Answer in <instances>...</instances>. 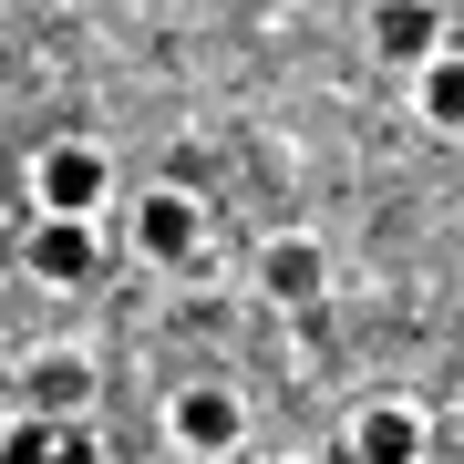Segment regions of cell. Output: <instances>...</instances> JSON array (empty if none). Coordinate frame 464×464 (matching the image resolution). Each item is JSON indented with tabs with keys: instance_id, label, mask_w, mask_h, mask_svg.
I'll return each instance as SVG.
<instances>
[{
	"instance_id": "obj_7",
	"label": "cell",
	"mask_w": 464,
	"mask_h": 464,
	"mask_svg": "<svg viewBox=\"0 0 464 464\" xmlns=\"http://www.w3.org/2000/svg\"><path fill=\"white\" fill-rule=\"evenodd\" d=\"M21 402H32L42 423H72L93 402V362H83V351H42V362L21 372Z\"/></svg>"
},
{
	"instance_id": "obj_4",
	"label": "cell",
	"mask_w": 464,
	"mask_h": 464,
	"mask_svg": "<svg viewBox=\"0 0 464 464\" xmlns=\"http://www.w3.org/2000/svg\"><path fill=\"white\" fill-rule=\"evenodd\" d=\"M21 268H32L42 289H83L93 268H103V237H93V217H42V227L21 237Z\"/></svg>"
},
{
	"instance_id": "obj_11",
	"label": "cell",
	"mask_w": 464,
	"mask_h": 464,
	"mask_svg": "<svg viewBox=\"0 0 464 464\" xmlns=\"http://www.w3.org/2000/svg\"><path fill=\"white\" fill-rule=\"evenodd\" d=\"M52 464H103V444H93L83 423H63V433H52Z\"/></svg>"
},
{
	"instance_id": "obj_9",
	"label": "cell",
	"mask_w": 464,
	"mask_h": 464,
	"mask_svg": "<svg viewBox=\"0 0 464 464\" xmlns=\"http://www.w3.org/2000/svg\"><path fill=\"white\" fill-rule=\"evenodd\" d=\"M320 279H331L320 237H268V299H320Z\"/></svg>"
},
{
	"instance_id": "obj_3",
	"label": "cell",
	"mask_w": 464,
	"mask_h": 464,
	"mask_svg": "<svg viewBox=\"0 0 464 464\" xmlns=\"http://www.w3.org/2000/svg\"><path fill=\"white\" fill-rule=\"evenodd\" d=\"M32 197H42V217H93L103 197H114V155L103 145H52L32 166Z\"/></svg>"
},
{
	"instance_id": "obj_1",
	"label": "cell",
	"mask_w": 464,
	"mask_h": 464,
	"mask_svg": "<svg viewBox=\"0 0 464 464\" xmlns=\"http://www.w3.org/2000/svg\"><path fill=\"white\" fill-rule=\"evenodd\" d=\"M134 258L145 268H197L207 258V207L186 186H145L134 197Z\"/></svg>"
},
{
	"instance_id": "obj_2",
	"label": "cell",
	"mask_w": 464,
	"mask_h": 464,
	"mask_svg": "<svg viewBox=\"0 0 464 464\" xmlns=\"http://www.w3.org/2000/svg\"><path fill=\"white\" fill-rule=\"evenodd\" d=\"M166 433H176L197 464H227V454H237V433H248V402H237L227 382H186V392L166 402Z\"/></svg>"
},
{
	"instance_id": "obj_8",
	"label": "cell",
	"mask_w": 464,
	"mask_h": 464,
	"mask_svg": "<svg viewBox=\"0 0 464 464\" xmlns=\"http://www.w3.org/2000/svg\"><path fill=\"white\" fill-rule=\"evenodd\" d=\"M413 103L433 134H464V52H433V63L413 72Z\"/></svg>"
},
{
	"instance_id": "obj_10",
	"label": "cell",
	"mask_w": 464,
	"mask_h": 464,
	"mask_svg": "<svg viewBox=\"0 0 464 464\" xmlns=\"http://www.w3.org/2000/svg\"><path fill=\"white\" fill-rule=\"evenodd\" d=\"M52 433H63V423H11V433H0V464H52Z\"/></svg>"
},
{
	"instance_id": "obj_5",
	"label": "cell",
	"mask_w": 464,
	"mask_h": 464,
	"mask_svg": "<svg viewBox=\"0 0 464 464\" xmlns=\"http://www.w3.org/2000/svg\"><path fill=\"white\" fill-rule=\"evenodd\" d=\"M351 454H362V464H423V454H433L423 402H402V392L362 402V423H351Z\"/></svg>"
},
{
	"instance_id": "obj_12",
	"label": "cell",
	"mask_w": 464,
	"mask_h": 464,
	"mask_svg": "<svg viewBox=\"0 0 464 464\" xmlns=\"http://www.w3.org/2000/svg\"><path fill=\"white\" fill-rule=\"evenodd\" d=\"M0 433H11V402H0Z\"/></svg>"
},
{
	"instance_id": "obj_6",
	"label": "cell",
	"mask_w": 464,
	"mask_h": 464,
	"mask_svg": "<svg viewBox=\"0 0 464 464\" xmlns=\"http://www.w3.org/2000/svg\"><path fill=\"white\" fill-rule=\"evenodd\" d=\"M372 52H382V63H402V72H423L433 52H444L433 0H382V11H372Z\"/></svg>"
}]
</instances>
